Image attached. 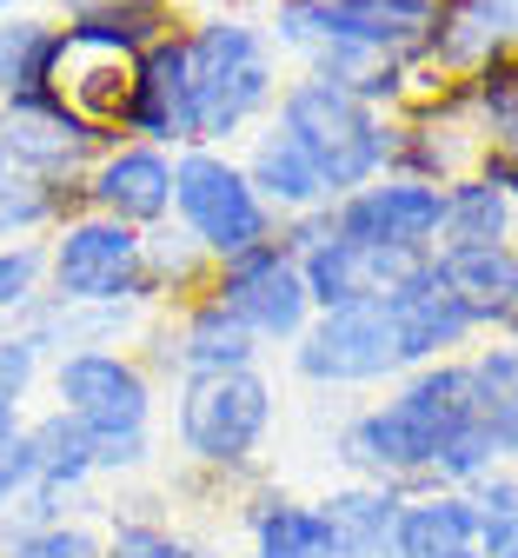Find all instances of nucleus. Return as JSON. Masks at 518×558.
Here are the masks:
<instances>
[{
  "mask_svg": "<svg viewBox=\"0 0 518 558\" xmlns=\"http://www.w3.org/2000/svg\"><path fill=\"white\" fill-rule=\"evenodd\" d=\"M60 27L81 40H100V47H120V53H146L160 34L180 27V8H167V0H100V8L73 14Z\"/></svg>",
  "mask_w": 518,
  "mask_h": 558,
  "instance_id": "29",
  "label": "nucleus"
},
{
  "mask_svg": "<svg viewBox=\"0 0 518 558\" xmlns=\"http://www.w3.org/2000/svg\"><path fill=\"white\" fill-rule=\"evenodd\" d=\"M279 418V386L266 366L240 373H200L173 386V446L206 478L260 485V452Z\"/></svg>",
  "mask_w": 518,
  "mask_h": 558,
  "instance_id": "3",
  "label": "nucleus"
},
{
  "mask_svg": "<svg viewBox=\"0 0 518 558\" xmlns=\"http://www.w3.org/2000/svg\"><path fill=\"white\" fill-rule=\"evenodd\" d=\"M240 532H246V558H339L320 499H292L273 478H260L246 493Z\"/></svg>",
  "mask_w": 518,
  "mask_h": 558,
  "instance_id": "20",
  "label": "nucleus"
},
{
  "mask_svg": "<svg viewBox=\"0 0 518 558\" xmlns=\"http://www.w3.org/2000/svg\"><path fill=\"white\" fill-rule=\"evenodd\" d=\"M47 293V240H0V319H21Z\"/></svg>",
  "mask_w": 518,
  "mask_h": 558,
  "instance_id": "34",
  "label": "nucleus"
},
{
  "mask_svg": "<svg viewBox=\"0 0 518 558\" xmlns=\"http://www.w3.org/2000/svg\"><path fill=\"white\" fill-rule=\"evenodd\" d=\"M466 499H472L479 558H518V465H492L485 478L466 485Z\"/></svg>",
  "mask_w": 518,
  "mask_h": 558,
  "instance_id": "31",
  "label": "nucleus"
},
{
  "mask_svg": "<svg viewBox=\"0 0 518 558\" xmlns=\"http://www.w3.org/2000/svg\"><path fill=\"white\" fill-rule=\"evenodd\" d=\"M380 306H386V319H393V339H399L406 373H412V366H432V360H466L472 345H479L472 313L459 306V293L446 287V279H438L432 259H419Z\"/></svg>",
  "mask_w": 518,
  "mask_h": 558,
  "instance_id": "14",
  "label": "nucleus"
},
{
  "mask_svg": "<svg viewBox=\"0 0 518 558\" xmlns=\"http://www.w3.org/2000/svg\"><path fill=\"white\" fill-rule=\"evenodd\" d=\"M120 140H146V147H200V113H193V60H186V21L160 34L146 53H133V94Z\"/></svg>",
  "mask_w": 518,
  "mask_h": 558,
  "instance_id": "12",
  "label": "nucleus"
},
{
  "mask_svg": "<svg viewBox=\"0 0 518 558\" xmlns=\"http://www.w3.org/2000/svg\"><path fill=\"white\" fill-rule=\"evenodd\" d=\"M127 94H133V53L120 47H100V40H81L60 27V53H53V100L81 120L100 147L120 140V120H127Z\"/></svg>",
  "mask_w": 518,
  "mask_h": 558,
  "instance_id": "15",
  "label": "nucleus"
},
{
  "mask_svg": "<svg viewBox=\"0 0 518 558\" xmlns=\"http://www.w3.org/2000/svg\"><path fill=\"white\" fill-rule=\"evenodd\" d=\"M206 293L227 306L260 345H292V339L306 332V319H313L300 259H292L279 240H266V246H253V253H240V259H227V266H213Z\"/></svg>",
  "mask_w": 518,
  "mask_h": 558,
  "instance_id": "10",
  "label": "nucleus"
},
{
  "mask_svg": "<svg viewBox=\"0 0 518 558\" xmlns=\"http://www.w3.org/2000/svg\"><path fill=\"white\" fill-rule=\"evenodd\" d=\"M47 392L67 418H81L94 439L113 433H154L160 386L127 345H87V353H60L47 360Z\"/></svg>",
  "mask_w": 518,
  "mask_h": 558,
  "instance_id": "9",
  "label": "nucleus"
},
{
  "mask_svg": "<svg viewBox=\"0 0 518 558\" xmlns=\"http://www.w3.org/2000/svg\"><path fill=\"white\" fill-rule=\"evenodd\" d=\"M472 418L492 433L498 459L518 465V332H485L472 353Z\"/></svg>",
  "mask_w": 518,
  "mask_h": 558,
  "instance_id": "26",
  "label": "nucleus"
},
{
  "mask_svg": "<svg viewBox=\"0 0 518 558\" xmlns=\"http://www.w3.org/2000/svg\"><path fill=\"white\" fill-rule=\"evenodd\" d=\"M67 214H87V206H81V186L0 180V240H47Z\"/></svg>",
  "mask_w": 518,
  "mask_h": 558,
  "instance_id": "30",
  "label": "nucleus"
},
{
  "mask_svg": "<svg viewBox=\"0 0 518 558\" xmlns=\"http://www.w3.org/2000/svg\"><path fill=\"white\" fill-rule=\"evenodd\" d=\"M21 439H27V472H34L27 485L60 493L73 506H94L87 493L100 485V472H94V439H87L81 418H67L60 405H40L21 418Z\"/></svg>",
  "mask_w": 518,
  "mask_h": 558,
  "instance_id": "21",
  "label": "nucleus"
},
{
  "mask_svg": "<svg viewBox=\"0 0 518 558\" xmlns=\"http://www.w3.org/2000/svg\"><path fill=\"white\" fill-rule=\"evenodd\" d=\"M438 220H446V186L432 180H406V173H380L352 186L346 199H333V227L346 240L386 246V253H438Z\"/></svg>",
  "mask_w": 518,
  "mask_h": 558,
  "instance_id": "11",
  "label": "nucleus"
},
{
  "mask_svg": "<svg viewBox=\"0 0 518 558\" xmlns=\"http://www.w3.org/2000/svg\"><path fill=\"white\" fill-rule=\"evenodd\" d=\"M81 206L133 227V233L173 220V154L146 147V140H107L81 180Z\"/></svg>",
  "mask_w": 518,
  "mask_h": 558,
  "instance_id": "13",
  "label": "nucleus"
},
{
  "mask_svg": "<svg viewBox=\"0 0 518 558\" xmlns=\"http://www.w3.org/2000/svg\"><path fill=\"white\" fill-rule=\"evenodd\" d=\"M0 154H8V173H14V180H34V186H81L87 167H94V154H100V140L53 100V107L0 113Z\"/></svg>",
  "mask_w": 518,
  "mask_h": 558,
  "instance_id": "16",
  "label": "nucleus"
},
{
  "mask_svg": "<svg viewBox=\"0 0 518 558\" xmlns=\"http://www.w3.org/2000/svg\"><path fill=\"white\" fill-rule=\"evenodd\" d=\"M472 173H479V180H492V186H498V193L518 206V147H485Z\"/></svg>",
  "mask_w": 518,
  "mask_h": 558,
  "instance_id": "37",
  "label": "nucleus"
},
{
  "mask_svg": "<svg viewBox=\"0 0 518 558\" xmlns=\"http://www.w3.org/2000/svg\"><path fill=\"white\" fill-rule=\"evenodd\" d=\"M498 240H518V206L479 180V173H459L446 180V220H438V246H498Z\"/></svg>",
  "mask_w": 518,
  "mask_h": 558,
  "instance_id": "28",
  "label": "nucleus"
},
{
  "mask_svg": "<svg viewBox=\"0 0 518 558\" xmlns=\"http://www.w3.org/2000/svg\"><path fill=\"white\" fill-rule=\"evenodd\" d=\"M432 259V253H425ZM419 259L412 253H386V246H365V240H320L313 253H300V279H306V300L313 313H333V306H380L399 279L412 272Z\"/></svg>",
  "mask_w": 518,
  "mask_h": 558,
  "instance_id": "17",
  "label": "nucleus"
},
{
  "mask_svg": "<svg viewBox=\"0 0 518 558\" xmlns=\"http://www.w3.org/2000/svg\"><path fill=\"white\" fill-rule=\"evenodd\" d=\"M0 558H107L94 519H53L27 532H0Z\"/></svg>",
  "mask_w": 518,
  "mask_h": 558,
  "instance_id": "33",
  "label": "nucleus"
},
{
  "mask_svg": "<svg viewBox=\"0 0 518 558\" xmlns=\"http://www.w3.org/2000/svg\"><path fill=\"white\" fill-rule=\"evenodd\" d=\"M53 8H60V14L73 21V14H87V8H100V0H53Z\"/></svg>",
  "mask_w": 518,
  "mask_h": 558,
  "instance_id": "38",
  "label": "nucleus"
},
{
  "mask_svg": "<svg viewBox=\"0 0 518 558\" xmlns=\"http://www.w3.org/2000/svg\"><path fill=\"white\" fill-rule=\"evenodd\" d=\"M432 266L459 293V306L472 313L479 339L485 332H518V240H498V246H438Z\"/></svg>",
  "mask_w": 518,
  "mask_h": 558,
  "instance_id": "18",
  "label": "nucleus"
},
{
  "mask_svg": "<svg viewBox=\"0 0 518 558\" xmlns=\"http://www.w3.org/2000/svg\"><path fill=\"white\" fill-rule=\"evenodd\" d=\"M47 386V360L21 326H0V412H27V399Z\"/></svg>",
  "mask_w": 518,
  "mask_h": 558,
  "instance_id": "35",
  "label": "nucleus"
},
{
  "mask_svg": "<svg viewBox=\"0 0 518 558\" xmlns=\"http://www.w3.org/2000/svg\"><path fill=\"white\" fill-rule=\"evenodd\" d=\"M0 180H14V173H8V154H0Z\"/></svg>",
  "mask_w": 518,
  "mask_h": 558,
  "instance_id": "40",
  "label": "nucleus"
},
{
  "mask_svg": "<svg viewBox=\"0 0 518 558\" xmlns=\"http://www.w3.org/2000/svg\"><path fill=\"white\" fill-rule=\"evenodd\" d=\"M173 227L213 259V266H227L253 246L273 240V214H266V199L246 186L240 160L227 147H180L173 154Z\"/></svg>",
  "mask_w": 518,
  "mask_h": 558,
  "instance_id": "5",
  "label": "nucleus"
},
{
  "mask_svg": "<svg viewBox=\"0 0 518 558\" xmlns=\"http://www.w3.org/2000/svg\"><path fill=\"white\" fill-rule=\"evenodd\" d=\"M233 160H240L246 186L266 199L273 220H292V214H313V206H333V193H326V180L313 173V160L292 147L273 120L246 133V154H233Z\"/></svg>",
  "mask_w": 518,
  "mask_h": 558,
  "instance_id": "22",
  "label": "nucleus"
},
{
  "mask_svg": "<svg viewBox=\"0 0 518 558\" xmlns=\"http://www.w3.org/2000/svg\"><path fill=\"white\" fill-rule=\"evenodd\" d=\"M140 279H146V306H154V313H173V306H186L193 293H206L213 259H206L173 220H160V227L140 233Z\"/></svg>",
  "mask_w": 518,
  "mask_h": 558,
  "instance_id": "27",
  "label": "nucleus"
},
{
  "mask_svg": "<svg viewBox=\"0 0 518 558\" xmlns=\"http://www.w3.org/2000/svg\"><path fill=\"white\" fill-rule=\"evenodd\" d=\"M273 126L313 160V173L326 180L333 199H346L352 186L380 180L386 173V147H393V113L365 107L359 94L313 81V74H292L273 100Z\"/></svg>",
  "mask_w": 518,
  "mask_h": 558,
  "instance_id": "4",
  "label": "nucleus"
},
{
  "mask_svg": "<svg viewBox=\"0 0 518 558\" xmlns=\"http://www.w3.org/2000/svg\"><path fill=\"white\" fill-rule=\"evenodd\" d=\"M393 551L399 558H479V532H472V499L453 485H432L399 506L393 525Z\"/></svg>",
  "mask_w": 518,
  "mask_h": 558,
  "instance_id": "25",
  "label": "nucleus"
},
{
  "mask_svg": "<svg viewBox=\"0 0 518 558\" xmlns=\"http://www.w3.org/2000/svg\"><path fill=\"white\" fill-rule=\"evenodd\" d=\"M286 366H292L300 386H320V392H365V386H393L406 373L386 306L313 313L306 332L286 345Z\"/></svg>",
  "mask_w": 518,
  "mask_h": 558,
  "instance_id": "7",
  "label": "nucleus"
},
{
  "mask_svg": "<svg viewBox=\"0 0 518 558\" xmlns=\"http://www.w3.org/2000/svg\"><path fill=\"white\" fill-rule=\"evenodd\" d=\"M27 418V412H21ZM21 418L14 412H0V512H8L21 493H27V439H21Z\"/></svg>",
  "mask_w": 518,
  "mask_h": 558,
  "instance_id": "36",
  "label": "nucleus"
},
{
  "mask_svg": "<svg viewBox=\"0 0 518 558\" xmlns=\"http://www.w3.org/2000/svg\"><path fill=\"white\" fill-rule=\"evenodd\" d=\"M14 8H27V0H0V14H14Z\"/></svg>",
  "mask_w": 518,
  "mask_h": 558,
  "instance_id": "39",
  "label": "nucleus"
},
{
  "mask_svg": "<svg viewBox=\"0 0 518 558\" xmlns=\"http://www.w3.org/2000/svg\"><path fill=\"white\" fill-rule=\"evenodd\" d=\"M167 345H173V373L180 379H200V373H240V366H260L266 345L219 306L213 293H193L186 306L167 313ZM173 379V386H180Z\"/></svg>",
  "mask_w": 518,
  "mask_h": 558,
  "instance_id": "19",
  "label": "nucleus"
},
{
  "mask_svg": "<svg viewBox=\"0 0 518 558\" xmlns=\"http://www.w3.org/2000/svg\"><path fill=\"white\" fill-rule=\"evenodd\" d=\"M186 60H193V113H200V147H227L253 126L273 120V100L286 87L279 47L266 40V21L206 8L186 21Z\"/></svg>",
  "mask_w": 518,
  "mask_h": 558,
  "instance_id": "2",
  "label": "nucleus"
},
{
  "mask_svg": "<svg viewBox=\"0 0 518 558\" xmlns=\"http://www.w3.org/2000/svg\"><path fill=\"white\" fill-rule=\"evenodd\" d=\"M472 418V366L466 360H432L386 386V399L359 405L339 426V465L352 478L399 485V493H432V465L446 439Z\"/></svg>",
  "mask_w": 518,
  "mask_h": 558,
  "instance_id": "1",
  "label": "nucleus"
},
{
  "mask_svg": "<svg viewBox=\"0 0 518 558\" xmlns=\"http://www.w3.org/2000/svg\"><path fill=\"white\" fill-rule=\"evenodd\" d=\"M406 493L399 485H373V478H346L320 499L339 558H393V525H399Z\"/></svg>",
  "mask_w": 518,
  "mask_h": 558,
  "instance_id": "24",
  "label": "nucleus"
},
{
  "mask_svg": "<svg viewBox=\"0 0 518 558\" xmlns=\"http://www.w3.org/2000/svg\"><path fill=\"white\" fill-rule=\"evenodd\" d=\"M53 53H60V21L14 8L0 14V107H53Z\"/></svg>",
  "mask_w": 518,
  "mask_h": 558,
  "instance_id": "23",
  "label": "nucleus"
},
{
  "mask_svg": "<svg viewBox=\"0 0 518 558\" xmlns=\"http://www.w3.org/2000/svg\"><path fill=\"white\" fill-rule=\"evenodd\" d=\"M438 21V0H273L266 40L292 60H306L313 47H365L412 60Z\"/></svg>",
  "mask_w": 518,
  "mask_h": 558,
  "instance_id": "6",
  "label": "nucleus"
},
{
  "mask_svg": "<svg viewBox=\"0 0 518 558\" xmlns=\"http://www.w3.org/2000/svg\"><path fill=\"white\" fill-rule=\"evenodd\" d=\"M100 545H107V558H206L200 538H186V532L167 525L160 512H127V506L107 512Z\"/></svg>",
  "mask_w": 518,
  "mask_h": 558,
  "instance_id": "32",
  "label": "nucleus"
},
{
  "mask_svg": "<svg viewBox=\"0 0 518 558\" xmlns=\"http://www.w3.org/2000/svg\"><path fill=\"white\" fill-rule=\"evenodd\" d=\"M47 300L67 306H146L140 233L107 214H67L47 233Z\"/></svg>",
  "mask_w": 518,
  "mask_h": 558,
  "instance_id": "8",
  "label": "nucleus"
}]
</instances>
